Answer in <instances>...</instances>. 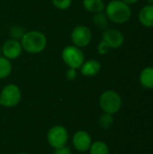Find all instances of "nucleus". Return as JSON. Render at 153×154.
Returning a JSON list of instances; mask_svg holds the SVG:
<instances>
[{"mask_svg": "<svg viewBox=\"0 0 153 154\" xmlns=\"http://www.w3.org/2000/svg\"><path fill=\"white\" fill-rule=\"evenodd\" d=\"M90 154H109L108 146L103 142H96L90 146Z\"/></svg>", "mask_w": 153, "mask_h": 154, "instance_id": "nucleus-17", "label": "nucleus"}, {"mask_svg": "<svg viewBox=\"0 0 153 154\" xmlns=\"http://www.w3.org/2000/svg\"><path fill=\"white\" fill-rule=\"evenodd\" d=\"M106 14L108 19L115 23H126L132 14L131 8L122 0H112L106 5Z\"/></svg>", "mask_w": 153, "mask_h": 154, "instance_id": "nucleus-2", "label": "nucleus"}, {"mask_svg": "<svg viewBox=\"0 0 153 154\" xmlns=\"http://www.w3.org/2000/svg\"><path fill=\"white\" fill-rule=\"evenodd\" d=\"M53 5L60 10H66L68 9L72 3V0H51Z\"/></svg>", "mask_w": 153, "mask_h": 154, "instance_id": "nucleus-20", "label": "nucleus"}, {"mask_svg": "<svg viewBox=\"0 0 153 154\" xmlns=\"http://www.w3.org/2000/svg\"><path fill=\"white\" fill-rule=\"evenodd\" d=\"M48 142L50 145L55 149L61 148L68 142V132L60 125L52 127L48 133Z\"/></svg>", "mask_w": 153, "mask_h": 154, "instance_id": "nucleus-6", "label": "nucleus"}, {"mask_svg": "<svg viewBox=\"0 0 153 154\" xmlns=\"http://www.w3.org/2000/svg\"><path fill=\"white\" fill-rule=\"evenodd\" d=\"M110 50V46L108 45V43L106 42H105L104 40H102L98 46H97V51H98V53L101 54V55H105Z\"/></svg>", "mask_w": 153, "mask_h": 154, "instance_id": "nucleus-21", "label": "nucleus"}, {"mask_svg": "<svg viewBox=\"0 0 153 154\" xmlns=\"http://www.w3.org/2000/svg\"><path fill=\"white\" fill-rule=\"evenodd\" d=\"M47 44L46 36L38 31H30L25 32L21 39V45L23 49L32 54L41 52Z\"/></svg>", "mask_w": 153, "mask_h": 154, "instance_id": "nucleus-1", "label": "nucleus"}, {"mask_svg": "<svg viewBox=\"0 0 153 154\" xmlns=\"http://www.w3.org/2000/svg\"><path fill=\"white\" fill-rule=\"evenodd\" d=\"M83 6L86 10L91 13H100L105 9V5L102 0H83Z\"/></svg>", "mask_w": 153, "mask_h": 154, "instance_id": "nucleus-14", "label": "nucleus"}, {"mask_svg": "<svg viewBox=\"0 0 153 154\" xmlns=\"http://www.w3.org/2000/svg\"><path fill=\"white\" fill-rule=\"evenodd\" d=\"M92 39V33L88 27L85 25L76 26L71 32V40L75 46L83 48L87 46Z\"/></svg>", "mask_w": 153, "mask_h": 154, "instance_id": "nucleus-7", "label": "nucleus"}, {"mask_svg": "<svg viewBox=\"0 0 153 154\" xmlns=\"http://www.w3.org/2000/svg\"><path fill=\"white\" fill-rule=\"evenodd\" d=\"M20 154H26V153H20Z\"/></svg>", "mask_w": 153, "mask_h": 154, "instance_id": "nucleus-27", "label": "nucleus"}, {"mask_svg": "<svg viewBox=\"0 0 153 154\" xmlns=\"http://www.w3.org/2000/svg\"><path fill=\"white\" fill-rule=\"evenodd\" d=\"M12 71V65L10 60L0 56V79H5L10 75Z\"/></svg>", "mask_w": 153, "mask_h": 154, "instance_id": "nucleus-16", "label": "nucleus"}, {"mask_svg": "<svg viewBox=\"0 0 153 154\" xmlns=\"http://www.w3.org/2000/svg\"><path fill=\"white\" fill-rule=\"evenodd\" d=\"M73 145L78 152H86L91 146V137L85 131H78L73 138Z\"/></svg>", "mask_w": 153, "mask_h": 154, "instance_id": "nucleus-10", "label": "nucleus"}, {"mask_svg": "<svg viewBox=\"0 0 153 154\" xmlns=\"http://www.w3.org/2000/svg\"><path fill=\"white\" fill-rule=\"evenodd\" d=\"M140 82L145 88H153V68H145L141 72Z\"/></svg>", "mask_w": 153, "mask_h": 154, "instance_id": "nucleus-13", "label": "nucleus"}, {"mask_svg": "<svg viewBox=\"0 0 153 154\" xmlns=\"http://www.w3.org/2000/svg\"><path fill=\"white\" fill-rule=\"evenodd\" d=\"M148 1H149V3H150L151 5H153V0H148Z\"/></svg>", "mask_w": 153, "mask_h": 154, "instance_id": "nucleus-25", "label": "nucleus"}, {"mask_svg": "<svg viewBox=\"0 0 153 154\" xmlns=\"http://www.w3.org/2000/svg\"><path fill=\"white\" fill-rule=\"evenodd\" d=\"M123 2H124L127 5H131V4H134L136 2H138V0H122Z\"/></svg>", "mask_w": 153, "mask_h": 154, "instance_id": "nucleus-24", "label": "nucleus"}, {"mask_svg": "<svg viewBox=\"0 0 153 154\" xmlns=\"http://www.w3.org/2000/svg\"><path fill=\"white\" fill-rule=\"evenodd\" d=\"M101 69V64L96 60H89L83 62L81 65V73L86 77H93L99 73Z\"/></svg>", "mask_w": 153, "mask_h": 154, "instance_id": "nucleus-11", "label": "nucleus"}, {"mask_svg": "<svg viewBox=\"0 0 153 154\" xmlns=\"http://www.w3.org/2000/svg\"><path fill=\"white\" fill-rule=\"evenodd\" d=\"M108 17L106 15V13L100 12V13H96L94 16H93V21L94 23L101 30H107L108 29Z\"/></svg>", "mask_w": 153, "mask_h": 154, "instance_id": "nucleus-15", "label": "nucleus"}, {"mask_svg": "<svg viewBox=\"0 0 153 154\" xmlns=\"http://www.w3.org/2000/svg\"><path fill=\"white\" fill-rule=\"evenodd\" d=\"M103 40L108 43L110 48H119L123 45L124 38L121 32L114 29H107L103 34Z\"/></svg>", "mask_w": 153, "mask_h": 154, "instance_id": "nucleus-9", "label": "nucleus"}, {"mask_svg": "<svg viewBox=\"0 0 153 154\" xmlns=\"http://www.w3.org/2000/svg\"><path fill=\"white\" fill-rule=\"evenodd\" d=\"M10 35L12 37V39H14V40H17L18 39H22V37L23 36V34L25 33L24 32V30L22 26L18 25V24H14L13 25L11 28H10Z\"/></svg>", "mask_w": 153, "mask_h": 154, "instance_id": "nucleus-19", "label": "nucleus"}, {"mask_svg": "<svg viewBox=\"0 0 153 154\" xmlns=\"http://www.w3.org/2000/svg\"><path fill=\"white\" fill-rule=\"evenodd\" d=\"M0 105H1V101H0Z\"/></svg>", "mask_w": 153, "mask_h": 154, "instance_id": "nucleus-28", "label": "nucleus"}, {"mask_svg": "<svg viewBox=\"0 0 153 154\" xmlns=\"http://www.w3.org/2000/svg\"><path fill=\"white\" fill-rule=\"evenodd\" d=\"M23 51V47L21 42L17 40L10 39L5 42L2 46V54L8 60H14L17 59Z\"/></svg>", "mask_w": 153, "mask_h": 154, "instance_id": "nucleus-8", "label": "nucleus"}, {"mask_svg": "<svg viewBox=\"0 0 153 154\" xmlns=\"http://www.w3.org/2000/svg\"><path fill=\"white\" fill-rule=\"evenodd\" d=\"M2 55V47L0 46V56Z\"/></svg>", "mask_w": 153, "mask_h": 154, "instance_id": "nucleus-26", "label": "nucleus"}, {"mask_svg": "<svg viewBox=\"0 0 153 154\" xmlns=\"http://www.w3.org/2000/svg\"><path fill=\"white\" fill-rule=\"evenodd\" d=\"M61 57L63 61L69 67L73 69H78L84 62L85 56L80 48L75 45H69L63 49L61 52Z\"/></svg>", "mask_w": 153, "mask_h": 154, "instance_id": "nucleus-4", "label": "nucleus"}, {"mask_svg": "<svg viewBox=\"0 0 153 154\" xmlns=\"http://www.w3.org/2000/svg\"><path fill=\"white\" fill-rule=\"evenodd\" d=\"M100 106L106 114L114 115L122 107V98L120 95L114 90L105 91L99 99Z\"/></svg>", "mask_w": 153, "mask_h": 154, "instance_id": "nucleus-3", "label": "nucleus"}, {"mask_svg": "<svg viewBox=\"0 0 153 154\" xmlns=\"http://www.w3.org/2000/svg\"><path fill=\"white\" fill-rule=\"evenodd\" d=\"M66 78L69 80H70V81L74 80L77 78V70H76V69L69 68V69H67V71H66Z\"/></svg>", "mask_w": 153, "mask_h": 154, "instance_id": "nucleus-22", "label": "nucleus"}, {"mask_svg": "<svg viewBox=\"0 0 153 154\" xmlns=\"http://www.w3.org/2000/svg\"><path fill=\"white\" fill-rule=\"evenodd\" d=\"M113 123H114V118H113L112 115H110V114L105 113L103 116H101V117L99 119V125L104 129L110 128L112 126Z\"/></svg>", "mask_w": 153, "mask_h": 154, "instance_id": "nucleus-18", "label": "nucleus"}, {"mask_svg": "<svg viewBox=\"0 0 153 154\" xmlns=\"http://www.w3.org/2000/svg\"><path fill=\"white\" fill-rule=\"evenodd\" d=\"M139 20L142 24L147 27L153 26V5L144 6L139 14Z\"/></svg>", "mask_w": 153, "mask_h": 154, "instance_id": "nucleus-12", "label": "nucleus"}, {"mask_svg": "<svg viewBox=\"0 0 153 154\" xmlns=\"http://www.w3.org/2000/svg\"><path fill=\"white\" fill-rule=\"evenodd\" d=\"M54 154H71V150H70V148H69L65 145L61 148L56 149L54 152Z\"/></svg>", "mask_w": 153, "mask_h": 154, "instance_id": "nucleus-23", "label": "nucleus"}, {"mask_svg": "<svg viewBox=\"0 0 153 154\" xmlns=\"http://www.w3.org/2000/svg\"><path fill=\"white\" fill-rule=\"evenodd\" d=\"M21 99V90L20 88L14 84L5 86L0 94L1 105L6 107L15 106Z\"/></svg>", "mask_w": 153, "mask_h": 154, "instance_id": "nucleus-5", "label": "nucleus"}]
</instances>
